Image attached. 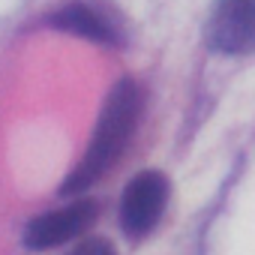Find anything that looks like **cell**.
I'll use <instances>...</instances> for the list:
<instances>
[{
    "mask_svg": "<svg viewBox=\"0 0 255 255\" xmlns=\"http://www.w3.org/2000/svg\"><path fill=\"white\" fill-rule=\"evenodd\" d=\"M141 108H144V90H141V84L120 81L111 90V96H108V102L102 108L99 126H96L93 144L84 153L81 165L66 180L63 192H81V189H87L90 183H96L117 162V156L126 150V144H129V138H132V129L138 126Z\"/></svg>",
    "mask_w": 255,
    "mask_h": 255,
    "instance_id": "cell-1",
    "label": "cell"
},
{
    "mask_svg": "<svg viewBox=\"0 0 255 255\" xmlns=\"http://www.w3.org/2000/svg\"><path fill=\"white\" fill-rule=\"evenodd\" d=\"M165 198H168V183L162 174L144 171V174L132 177L123 192V204H120L123 231L129 237H144L159 222Z\"/></svg>",
    "mask_w": 255,
    "mask_h": 255,
    "instance_id": "cell-2",
    "label": "cell"
},
{
    "mask_svg": "<svg viewBox=\"0 0 255 255\" xmlns=\"http://www.w3.org/2000/svg\"><path fill=\"white\" fill-rule=\"evenodd\" d=\"M210 45L225 54H243L252 48L255 36V6L252 0H222L210 21Z\"/></svg>",
    "mask_w": 255,
    "mask_h": 255,
    "instance_id": "cell-3",
    "label": "cell"
},
{
    "mask_svg": "<svg viewBox=\"0 0 255 255\" xmlns=\"http://www.w3.org/2000/svg\"><path fill=\"white\" fill-rule=\"evenodd\" d=\"M96 216V204L93 201H75L72 207L45 213L42 219L30 222L27 228V246L30 249H51L57 243L72 240L75 234H81Z\"/></svg>",
    "mask_w": 255,
    "mask_h": 255,
    "instance_id": "cell-4",
    "label": "cell"
},
{
    "mask_svg": "<svg viewBox=\"0 0 255 255\" xmlns=\"http://www.w3.org/2000/svg\"><path fill=\"white\" fill-rule=\"evenodd\" d=\"M51 21L57 27H63V30H72V33L87 36V39H96V42H114L117 39L114 24L102 12H96L93 6H69V9L57 12Z\"/></svg>",
    "mask_w": 255,
    "mask_h": 255,
    "instance_id": "cell-5",
    "label": "cell"
},
{
    "mask_svg": "<svg viewBox=\"0 0 255 255\" xmlns=\"http://www.w3.org/2000/svg\"><path fill=\"white\" fill-rule=\"evenodd\" d=\"M72 255H114V249H111L105 240H87V243H81Z\"/></svg>",
    "mask_w": 255,
    "mask_h": 255,
    "instance_id": "cell-6",
    "label": "cell"
}]
</instances>
